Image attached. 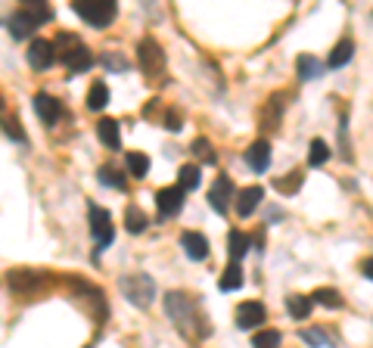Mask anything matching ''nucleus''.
<instances>
[{
  "label": "nucleus",
  "instance_id": "1",
  "mask_svg": "<svg viewBox=\"0 0 373 348\" xmlns=\"http://www.w3.org/2000/svg\"><path fill=\"white\" fill-rule=\"evenodd\" d=\"M165 311L168 317L174 320V327L180 329L184 336H193V339H205V336L211 333L209 329V320H205V314L199 311V304L193 302L186 292H165Z\"/></svg>",
  "mask_w": 373,
  "mask_h": 348
},
{
  "label": "nucleus",
  "instance_id": "2",
  "mask_svg": "<svg viewBox=\"0 0 373 348\" xmlns=\"http://www.w3.org/2000/svg\"><path fill=\"white\" fill-rule=\"evenodd\" d=\"M50 16H53V12H50V6H44V3L35 6L28 0L22 10H16L10 19H6V28H10V35L16 37V41H22V37H28L41 22H47Z\"/></svg>",
  "mask_w": 373,
  "mask_h": 348
},
{
  "label": "nucleus",
  "instance_id": "3",
  "mask_svg": "<svg viewBox=\"0 0 373 348\" xmlns=\"http://www.w3.org/2000/svg\"><path fill=\"white\" fill-rule=\"evenodd\" d=\"M118 289H122V296L128 298L131 304H137V308H149L155 298V283L149 273H128V277L118 280Z\"/></svg>",
  "mask_w": 373,
  "mask_h": 348
},
{
  "label": "nucleus",
  "instance_id": "4",
  "mask_svg": "<svg viewBox=\"0 0 373 348\" xmlns=\"http://www.w3.org/2000/svg\"><path fill=\"white\" fill-rule=\"evenodd\" d=\"M72 10L78 12L87 25H93V28H106V25L115 19L118 6L112 3V0H75Z\"/></svg>",
  "mask_w": 373,
  "mask_h": 348
},
{
  "label": "nucleus",
  "instance_id": "5",
  "mask_svg": "<svg viewBox=\"0 0 373 348\" xmlns=\"http://www.w3.org/2000/svg\"><path fill=\"white\" fill-rule=\"evenodd\" d=\"M137 62H140L143 75H146L149 81H159V75L165 72V53H162V47L153 37H143L140 41V47H137Z\"/></svg>",
  "mask_w": 373,
  "mask_h": 348
},
{
  "label": "nucleus",
  "instance_id": "6",
  "mask_svg": "<svg viewBox=\"0 0 373 348\" xmlns=\"http://www.w3.org/2000/svg\"><path fill=\"white\" fill-rule=\"evenodd\" d=\"M90 233L93 240H97V246H109L112 240H115V227H112V215L106 209H99V205H90Z\"/></svg>",
  "mask_w": 373,
  "mask_h": 348
},
{
  "label": "nucleus",
  "instance_id": "7",
  "mask_svg": "<svg viewBox=\"0 0 373 348\" xmlns=\"http://www.w3.org/2000/svg\"><path fill=\"white\" fill-rule=\"evenodd\" d=\"M53 44L44 41V37H37V41L28 44V66L37 68V72H44V68H50L56 62V53H53Z\"/></svg>",
  "mask_w": 373,
  "mask_h": 348
},
{
  "label": "nucleus",
  "instance_id": "8",
  "mask_svg": "<svg viewBox=\"0 0 373 348\" xmlns=\"http://www.w3.org/2000/svg\"><path fill=\"white\" fill-rule=\"evenodd\" d=\"M155 205H159V218H174L184 205V190L180 186H165L155 193Z\"/></svg>",
  "mask_w": 373,
  "mask_h": 348
},
{
  "label": "nucleus",
  "instance_id": "9",
  "mask_svg": "<svg viewBox=\"0 0 373 348\" xmlns=\"http://www.w3.org/2000/svg\"><path fill=\"white\" fill-rule=\"evenodd\" d=\"M265 317H267V311H265V304L261 302H242L240 308H236V327L240 329H255V327L265 323Z\"/></svg>",
  "mask_w": 373,
  "mask_h": 348
},
{
  "label": "nucleus",
  "instance_id": "10",
  "mask_svg": "<svg viewBox=\"0 0 373 348\" xmlns=\"http://www.w3.org/2000/svg\"><path fill=\"white\" fill-rule=\"evenodd\" d=\"M246 165L252 168L255 174L267 171V168H271V143H267V140H255L252 146L246 149Z\"/></svg>",
  "mask_w": 373,
  "mask_h": 348
},
{
  "label": "nucleus",
  "instance_id": "11",
  "mask_svg": "<svg viewBox=\"0 0 373 348\" xmlns=\"http://www.w3.org/2000/svg\"><path fill=\"white\" fill-rule=\"evenodd\" d=\"M261 202H265V190H261V186H242V190L236 193V215L249 218Z\"/></svg>",
  "mask_w": 373,
  "mask_h": 348
},
{
  "label": "nucleus",
  "instance_id": "12",
  "mask_svg": "<svg viewBox=\"0 0 373 348\" xmlns=\"http://www.w3.org/2000/svg\"><path fill=\"white\" fill-rule=\"evenodd\" d=\"M230 193H233V184L230 177H218L209 190V205L218 211V215H227V202H230Z\"/></svg>",
  "mask_w": 373,
  "mask_h": 348
},
{
  "label": "nucleus",
  "instance_id": "13",
  "mask_svg": "<svg viewBox=\"0 0 373 348\" xmlns=\"http://www.w3.org/2000/svg\"><path fill=\"white\" fill-rule=\"evenodd\" d=\"M180 249H184L186 258H193V261H205V255H209V242H205V236L196 233V230L180 233Z\"/></svg>",
  "mask_w": 373,
  "mask_h": 348
},
{
  "label": "nucleus",
  "instance_id": "14",
  "mask_svg": "<svg viewBox=\"0 0 373 348\" xmlns=\"http://www.w3.org/2000/svg\"><path fill=\"white\" fill-rule=\"evenodd\" d=\"M31 103H35L37 118H41V122L47 124V128H53L56 118H59V103H56V99L50 97V93H37V97L31 99Z\"/></svg>",
  "mask_w": 373,
  "mask_h": 348
},
{
  "label": "nucleus",
  "instance_id": "15",
  "mask_svg": "<svg viewBox=\"0 0 373 348\" xmlns=\"http://www.w3.org/2000/svg\"><path fill=\"white\" fill-rule=\"evenodd\" d=\"M6 277H10L12 292H31L44 283V273H37V271H10Z\"/></svg>",
  "mask_w": 373,
  "mask_h": 348
},
{
  "label": "nucleus",
  "instance_id": "16",
  "mask_svg": "<svg viewBox=\"0 0 373 348\" xmlns=\"http://www.w3.org/2000/svg\"><path fill=\"white\" fill-rule=\"evenodd\" d=\"M97 134H99V140H103V146H109V149H118V146H122V130H118V122H115V118H99Z\"/></svg>",
  "mask_w": 373,
  "mask_h": 348
},
{
  "label": "nucleus",
  "instance_id": "17",
  "mask_svg": "<svg viewBox=\"0 0 373 348\" xmlns=\"http://www.w3.org/2000/svg\"><path fill=\"white\" fill-rule=\"evenodd\" d=\"M62 66H66L68 72H75V75H78V72H87V68L93 66V56H90V50H87L84 44H81V47H75L72 53H68L66 59H62Z\"/></svg>",
  "mask_w": 373,
  "mask_h": 348
},
{
  "label": "nucleus",
  "instance_id": "18",
  "mask_svg": "<svg viewBox=\"0 0 373 348\" xmlns=\"http://www.w3.org/2000/svg\"><path fill=\"white\" fill-rule=\"evenodd\" d=\"M352 56H354V41H352V37H342V41L333 47V53H329L327 66L329 68H342L348 59H352Z\"/></svg>",
  "mask_w": 373,
  "mask_h": 348
},
{
  "label": "nucleus",
  "instance_id": "19",
  "mask_svg": "<svg viewBox=\"0 0 373 348\" xmlns=\"http://www.w3.org/2000/svg\"><path fill=\"white\" fill-rule=\"evenodd\" d=\"M280 109H283V93H274L271 99H267V106L265 109H261V124H265V128H277L280 124Z\"/></svg>",
  "mask_w": 373,
  "mask_h": 348
},
{
  "label": "nucleus",
  "instance_id": "20",
  "mask_svg": "<svg viewBox=\"0 0 373 348\" xmlns=\"http://www.w3.org/2000/svg\"><path fill=\"white\" fill-rule=\"evenodd\" d=\"M296 68H298V78H302V81H314V78H321V75H323V66H321V62H317L311 53H302V56H298Z\"/></svg>",
  "mask_w": 373,
  "mask_h": 348
},
{
  "label": "nucleus",
  "instance_id": "21",
  "mask_svg": "<svg viewBox=\"0 0 373 348\" xmlns=\"http://www.w3.org/2000/svg\"><path fill=\"white\" fill-rule=\"evenodd\" d=\"M221 292H233V289H240L242 286V267H240V261H230L227 267H224V273H221Z\"/></svg>",
  "mask_w": 373,
  "mask_h": 348
},
{
  "label": "nucleus",
  "instance_id": "22",
  "mask_svg": "<svg viewBox=\"0 0 373 348\" xmlns=\"http://www.w3.org/2000/svg\"><path fill=\"white\" fill-rule=\"evenodd\" d=\"M311 304H314V298H308V296H289L286 298V311H289L296 320H305V317L311 314Z\"/></svg>",
  "mask_w": 373,
  "mask_h": 348
},
{
  "label": "nucleus",
  "instance_id": "23",
  "mask_svg": "<svg viewBox=\"0 0 373 348\" xmlns=\"http://www.w3.org/2000/svg\"><path fill=\"white\" fill-rule=\"evenodd\" d=\"M227 249H230V261H240L242 255L249 252V236L240 233V230H230L227 236Z\"/></svg>",
  "mask_w": 373,
  "mask_h": 348
},
{
  "label": "nucleus",
  "instance_id": "24",
  "mask_svg": "<svg viewBox=\"0 0 373 348\" xmlns=\"http://www.w3.org/2000/svg\"><path fill=\"white\" fill-rule=\"evenodd\" d=\"M97 174H99V184H103V186H112V190H118V193L128 186V184H124V177H122V171H115L112 165H103Z\"/></svg>",
  "mask_w": 373,
  "mask_h": 348
},
{
  "label": "nucleus",
  "instance_id": "25",
  "mask_svg": "<svg viewBox=\"0 0 373 348\" xmlns=\"http://www.w3.org/2000/svg\"><path fill=\"white\" fill-rule=\"evenodd\" d=\"M124 227H128L131 233H143V230H146V215H143L137 205H128V211H124Z\"/></svg>",
  "mask_w": 373,
  "mask_h": 348
},
{
  "label": "nucleus",
  "instance_id": "26",
  "mask_svg": "<svg viewBox=\"0 0 373 348\" xmlns=\"http://www.w3.org/2000/svg\"><path fill=\"white\" fill-rule=\"evenodd\" d=\"M109 103V90H106L103 81H93L90 90H87V106L90 109H103V106Z\"/></svg>",
  "mask_w": 373,
  "mask_h": 348
},
{
  "label": "nucleus",
  "instance_id": "27",
  "mask_svg": "<svg viewBox=\"0 0 373 348\" xmlns=\"http://www.w3.org/2000/svg\"><path fill=\"white\" fill-rule=\"evenodd\" d=\"M329 159V146H327V140H311V146H308V165H323V162Z\"/></svg>",
  "mask_w": 373,
  "mask_h": 348
},
{
  "label": "nucleus",
  "instance_id": "28",
  "mask_svg": "<svg viewBox=\"0 0 373 348\" xmlns=\"http://www.w3.org/2000/svg\"><path fill=\"white\" fill-rule=\"evenodd\" d=\"M178 186L180 190H196L199 186V168L196 165H184L178 171Z\"/></svg>",
  "mask_w": 373,
  "mask_h": 348
},
{
  "label": "nucleus",
  "instance_id": "29",
  "mask_svg": "<svg viewBox=\"0 0 373 348\" xmlns=\"http://www.w3.org/2000/svg\"><path fill=\"white\" fill-rule=\"evenodd\" d=\"M274 186H277V193H298V190H302V174H298V171L283 174V177L274 180Z\"/></svg>",
  "mask_w": 373,
  "mask_h": 348
},
{
  "label": "nucleus",
  "instance_id": "30",
  "mask_svg": "<svg viewBox=\"0 0 373 348\" xmlns=\"http://www.w3.org/2000/svg\"><path fill=\"white\" fill-rule=\"evenodd\" d=\"M311 298H314L317 304H323V308H339V304H342V296H339V292H336V289H327V286L314 289V296H311Z\"/></svg>",
  "mask_w": 373,
  "mask_h": 348
},
{
  "label": "nucleus",
  "instance_id": "31",
  "mask_svg": "<svg viewBox=\"0 0 373 348\" xmlns=\"http://www.w3.org/2000/svg\"><path fill=\"white\" fill-rule=\"evenodd\" d=\"M128 171L134 174V177H146V171H149L146 153H128Z\"/></svg>",
  "mask_w": 373,
  "mask_h": 348
},
{
  "label": "nucleus",
  "instance_id": "32",
  "mask_svg": "<svg viewBox=\"0 0 373 348\" xmlns=\"http://www.w3.org/2000/svg\"><path fill=\"white\" fill-rule=\"evenodd\" d=\"M252 348H280V333L277 329H261V333H255Z\"/></svg>",
  "mask_w": 373,
  "mask_h": 348
},
{
  "label": "nucleus",
  "instance_id": "33",
  "mask_svg": "<svg viewBox=\"0 0 373 348\" xmlns=\"http://www.w3.org/2000/svg\"><path fill=\"white\" fill-rule=\"evenodd\" d=\"M53 47L59 50V59H66V56L72 53L75 47H81V41H78V37H75V35H59V37H56V44H53Z\"/></svg>",
  "mask_w": 373,
  "mask_h": 348
},
{
  "label": "nucleus",
  "instance_id": "34",
  "mask_svg": "<svg viewBox=\"0 0 373 348\" xmlns=\"http://www.w3.org/2000/svg\"><path fill=\"white\" fill-rule=\"evenodd\" d=\"M193 153L202 155L205 162H215V149H211V143L205 140V137H196V140H193Z\"/></svg>",
  "mask_w": 373,
  "mask_h": 348
},
{
  "label": "nucleus",
  "instance_id": "35",
  "mask_svg": "<svg viewBox=\"0 0 373 348\" xmlns=\"http://www.w3.org/2000/svg\"><path fill=\"white\" fill-rule=\"evenodd\" d=\"M3 134L10 137V140H16V143H25V134L19 130V124H16V122H10V118L3 122Z\"/></svg>",
  "mask_w": 373,
  "mask_h": 348
},
{
  "label": "nucleus",
  "instance_id": "36",
  "mask_svg": "<svg viewBox=\"0 0 373 348\" xmlns=\"http://www.w3.org/2000/svg\"><path fill=\"white\" fill-rule=\"evenodd\" d=\"M302 339L308 342V345H314V348H321L323 342H327V339H323L321 329H302Z\"/></svg>",
  "mask_w": 373,
  "mask_h": 348
},
{
  "label": "nucleus",
  "instance_id": "37",
  "mask_svg": "<svg viewBox=\"0 0 373 348\" xmlns=\"http://www.w3.org/2000/svg\"><path fill=\"white\" fill-rule=\"evenodd\" d=\"M165 122H168V130H180V115L178 112H168Z\"/></svg>",
  "mask_w": 373,
  "mask_h": 348
},
{
  "label": "nucleus",
  "instance_id": "38",
  "mask_svg": "<svg viewBox=\"0 0 373 348\" xmlns=\"http://www.w3.org/2000/svg\"><path fill=\"white\" fill-rule=\"evenodd\" d=\"M103 66H106V68H112V66H115V68H128L122 59H115V56H103Z\"/></svg>",
  "mask_w": 373,
  "mask_h": 348
},
{
  "label": "nucleus",
  "instance_id": "39",
  "mask_svg": "<svg viewBox=\"0 0 373 348\" xmlns=\"http://www.w3.org/2000/svg\"><path fill=\"white\" fill-rule=\"evenodd\" d=\"M361 271H364V277H367V280H373V258H364Z\"/></svg>",
  "mask_w": 373,
  "mask_h": 348
}]
</instances>
